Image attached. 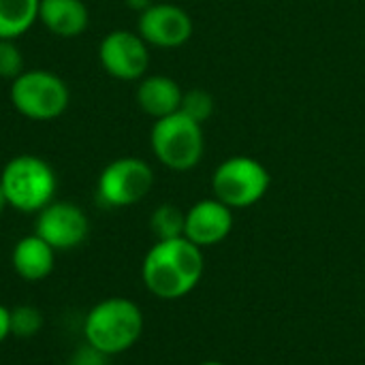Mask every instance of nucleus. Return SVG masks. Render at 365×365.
I'll list each match as a JSON object with an SVG mask.
<instances>
[{
  "label": "nucleus",
  "instance_id": "4468645a",
  "mask_svg": "<svg viewBox=\"0 0 365 365\" xmlns=\"http://www.w3.org/2000/svg\"><path fill=\"white\" fill-rule=\"evenodd\" d=\"M11 265L13 272L26 282H41L49 278L56 265V250L41 240L36 233L24 235L15 242L11 250Z\"/></svg>",
  "mask_w": 365,
  "mask_h": 365
},
{
  "label": "nucleus",
  "instance_id": "5701e85b",
  "mask_svg": "<svg viewBox=\"0 0 365 365\" xmlns=\"http://www.w3.org/2000/svg\"><path fill=\"white\" fill-rule=\"evenodd\" d=\"M6 207H9V201H6V195H4V190H2V186H0V214H2Z\"/></svg>",
  "mask_w": 365,
  "mask_h": 365
},
{
  "label": "nucleus",
  "instance_id": "6ab92c4d",
  "mask_svg": "<svg viewBox=\"0 0 365 365\" xmlns=\"http://www.w3.org/2000/svg\"><path fill=\"white\" fill-rule=\"evenodd\" d=\"M26 71V60L13 38H0V79L13 81Z\"/></svg>",
  "mask_w": 365,
  "mask_h": 365
},
{
  "label": "nucleus",
  "instance_id": "423d86ee",
  "mask_svg": "<svg viewBox=\"0 0 365 365\" xmlns=\"http://www.w3.org/2000/svg\"><path fill=\"white\" fill-rule=\"evenodd\" d=\"M272 178L263 163L252 156H231L220 163L212 175V190L218 201L231 210H244L259 203L269 190Z\"/></svg>",
  "mask_w": 365,
  "mask_h": 365
},
{
  "label": "nucleus",
  "instance_id": "0eeeda50",
  "mask_svg": "<svg viewBox=\"0 0 365 365\" xmlns=\"http://www.w3.org/2000/svg\"><path fill=\"white\" fill-rule=\"evenodd\" d=\"M154 186L152 167L137 156H122L103 167L96 180V199L105 207H130L143 201Z\"/></svg>",
  "mask_w": 365,
  "mask_h": 365
},
{
  "label": "nucleus",
  "instance_id": "9b49d317",
  "mask_svg": "<svg viewBox=\"0 0 365 365\" xmlns=\"http://www.w3.org/2000/svg\"><path fill=\"white\" fill-rule=\"evenodd\" d=\"M231 229H233V210L222 201H218L216 197L197 201L186 212L184 237L199 248L220 244L222 240L229 237Z\"/></svg>",
  "mask_w": 365,
  "mask_h": 365
},
{
  "label": "nucleus",
  "instance_id": "dca6fc26",
  "mask_svg": "<svg viewBox=\"0 0 365 365\" xmlns=\"http://www.w3.org/2000/svg\"><path fill=\"white\" fill-rule=\"evenodd\" d=\"M184 222H186V212H182L173 203H163L150 216V231L154 233L156 242L175 240V237H184Z\"/></svg>",
  "mask_w": 365,
  "mask_h": 365
},
{
  "label": "nucleus",
  "instance_id": "412c9836",
  "mask_svg": "<svg viewBox=\"0 0 365 365\" xmlns=\"http://www.w3.org/2000/svg\"><path fill=\"white\" fill-rule=\"evenodd\" d=\"M11 338V308L0 304V344Z\"/></svg>",
  "mask_w": 365,
  "mask_h": 365
},
{
  "label": "nucleus",
  "instance_id": "aec40b11",
  "mask_svg": "<svg viewBox=\"0 0 365 365\" xmlns=\"http://www.w3.org/2000/svg\"><path fill=\"white\" fill-rule=\"evenodd\" d=\"M109 357L103 355L101 351H96L94 346L90 344H81L73 351V355L68 357V364L66 365H107Z\"/></svg>",
  "mask_w": 365,
  "mask_h": 365
},
{
  "label": "nucleus",
  "instance_id": "39448f33",
  "mask_svg": "<svg viewBox=\"0 0 365 365\" xmlns=\"http://www.w3.org/2000/svg\"><path fill=\"white\" fill-rule=\"evenodd\" d=\"M9 98L19 115L32 122H51L68 109L71 90L60 75L47 68H30L11 81Z\"/></svg>",
  "mask_w": 365,
  "mask_h": 365
},
{
  "label": "nucleus",
  "instance_id": "9d476101",
  "mask_svg": "<svg viewBox=\"0 0 365 365\" xmlns=\"http://www.w3.org/2000/svg\"><path fill=\"white\" fill-rule=\"evenodd\" d=\"M137 32L150 47L175 49L190 41L195 24L182 6L171 2H154L150 9L139 13Z\"/></svg>",
  "mask_w": 365,
  "mask_h": 365
},
{
  "label": "nucleus",
  "instance_id": "20e7f679",
  "mask_svg": "<svg viewBox=\"0 0 365 365\" xmlns=\"http://www.w3.org/2000/svg\"><path fill=\"white\" fill-rule=\"evenodd\" d=\"M150 148L163 167L178 173L190 171L201 163L205 152L203 124L190 120L182 111L154 120Z\"/></svg>",
  "mask_w": 365,
  "mask_h": 365
},
{
  "label": "nucleus",
  "instance_id": "f03ea898",
  "mask_svg": "<svg viewBox=\"0 0 365 365\" xmlns=\"http://www.w3.org/2000/svg\"><path fill=\"white\" fill-rule=\"evenodd\" d=\"M143 334V312L126 297H107L83 317V342L107 357L130 351Z\"/></svg>",
  "mask_w": 365,
  "mask_h": 365
},
{
  "label": "nucleus",
  "instance_id": "ddd939ff",
  "mask_svg": "<svg viewBox=\"0 0 365 365\" xmlns=\"http://www.w3.org/2000/svg\"><path fill=\"white\" fill-rule=\"evenodd\" d=\"M38 21L58 38H77L90 26L83 0H38Z\"/></svg>",
  "mask_w": 365,
  "mask_h": 365
},
{
  "label": "nucleus",
  "instance_id": "f257e3e1",
  "mask_svg": "<svg viewBox=\"0 0 365 365\" xmlns=\"http://www.w3.org/2000/svg\"><path fill=\"white\" fill-rule=\"evenodd\" d=\"M203 252L186 237L160 240L143 257L141 278L158 299L186 297L203 276Z\"/></svg>",
  "mask_w": 365,
  "mask_h": 365
},
{
  "label": "nucleus",
  "instance_id": "f8f14e48",
  "mask_svg": "<svg viewBox=\"0 0 365 365\" xmlns=\"http://www.w3.org/2000/svg\"><path fill=\"white\" fill-rule=\"evenodd\" d=\"M182 96H184L182 86L167 75H145L137 81V90H135V101L139 109L154 120L178 113L182 105Z\"/></svg>",
  "mask_w": 365,
  "mask_h": 365
},
{
  "label": "nucleus",
  "instance_id": "b1692460",
  "mask_svg": "<svg viewBox=\"0 0 365 365\" xmlns=\"http://www.w3.org/2000/svg\"><path fill=\"white\" fill-rule=\"evenodd\" d=\"M201 365H222V364H218V361H205V364H201Z\"/></svg>",
  "mask_w": 365,
  "mask_h": 365
},
{
  "label": "nucleus",
  "instance_id": "1a4fd4ad",
  "mask_svg": "<svg viewBox=\"0 0 365 365\" xmlns=\"http://www.w3.org/2000/svg\"><path fill=\"white\" fill-rule=\"evenodd\" d=\"M34 233L56 252L75 250L88 240L90 220L77 203L53 199L36 214Z\"/></svg>",
  "mask_w": 365,
  "mask_h": 365
},
{
  "label": "nucleus",
  "instance_id": "2eb2a0df",
  "mask_svg": "<svg viewBox=\"0 0 365 365\" xmlns=\"http://www.w3.org/2000/svg\"><path fill=\"white\" fill-rule=\"evenodd\" d=\"M38 21V0H0V38L17 41Z\"/></svg>",
  "mask_w": 365,
  "mask_h": 365
},
{
  "label": "nucleus",
  "instance_id": "4be33fe9",
  "mask_svg": "<svg viewBox=\"0 0 365 365\" xmlns=\"http://www.w3.org/2000/svg\"><path fill=\"white\" fill-rule=\"evenodd\" d=\"M124 4L135 13H143L145 9H150L154 4V0H124Z\"/></svg>",
  "mask_w": 365,
  "mask_h": 365
},
{
  "label": "nucleus",
  "instance_id": "a211bd4d",
  "mask_svg": "<svg viewBox=\"0 0 365 365\" xmlns=\"http://www.w3.org/2000/svg\"><path fill=\"white\" fill-rule=\"evenodd\" d=\"M214 109H216V103H214V96L207 90H203V88L184 90L180 111L184 115H188L190 120H195L199 124H205L214 115Z\"/></svg>",
  "mask_w": 365,
  "mask_h": 365
},
{
  "label": "nucleus",
  "instance_id": "7ed1b4c3",
  "mask_svg": "<svg viewBox=\"0 0 365 365\" xmlns=\"http://www.w3.org/2000/svg\"><path fill=\"white\" fill-rule=\"evenodd\" d=\"M0 186L9 207L21 214H38L56 199L58 178L45 158L36 154H17L2 167Z\"/></svg>",
  "mask_w": 365,
  "mask_h": 365
},
{
  "label": "nucleus",
  "instance_id": "6e6552de",
  "mask_svg": "<svg viewBox=\"0 0 365 365\" xmlns=\"http://www.w3.org/2000/svg\"><path fill=\"white\" fill-rule=\"evenodd\" d=\"M103 71L120 81H139L150 68V45L133 30H111L98 43Z\"/></svg>",
  "mask_w": 365,
  "mask_h": 365
},
{
  "label": "nucleus",
  "instance_id": "f3484780",
  "mask_svg": "<svg viewBox=\"0 0 365 365\" xmlns=\"http://www.w3.org/2000/svg\"><path fill=\"white\" fill-rule=\"evenodd\" d=\"M43 325H45V317L36 306L19 304L11 308V336L19 340H28L38 336Z\"/></svg>",
  "mask_w": 365,
  "mask_h": 365
}]
</instances>
